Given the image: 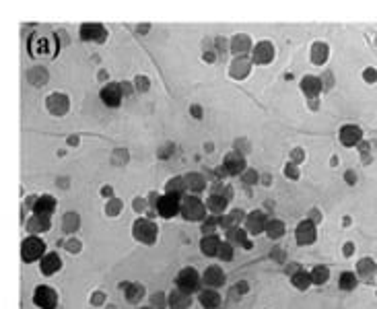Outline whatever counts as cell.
<instances>
[{"label":"cell","instance_id":"51","mask_svg":"<svg viewBox=\"0 0 377 309\" xmlns=\"http://www.w3.org/2000/svg\"><path fill=\"white\" fill-rule=\"evenodd\" d=\"M353 249H355V247H353V243H346V247H344V253H346V255H350V251H353Z\"/></svg>","mask_w":377,"mask_h":309},{"label":"cell","instance_id":"25","mask_svg":"<svg viewBox=\"0 0 377 309\" xmlns=\"http://www.w3.org/2000/svg\"><path fill=\"white\" fill-rule=\"evenodd\" d=\"M326 58H328V45L321 43V41L313 43V47H311V60H313V64H324Z\"/></svg>","mask_w":377,"mask_h":309},{"label":"cell","instance_id":"8","mask_svg":"<svg viewBox=\"0 0 377 309\" xmlns=\"http://www.w3.org/2000/svg\"><path fill=\"white\" fill-rule=\"evenodd\" d=\"M33 301L41 309H56L58 295H56V291H52L49 287H39L35 291V295H33Z\"/></svg>","mask_w":377,"mask_h":309},{"label":"cell","instance_id":"42","mask_svg":"<svg viewBox=\"0 0 377 309\" xmlns=\"http://www.w3.org/2000/svg\"><path fill=\"white\" fill-rule=\"evenodd\" d=\"M359 270H361L363 274L375 272V262H373V260H361V262H359Z\"/></svg>","mask_w":377,"mask_h":309},{"label":"cell","instance_id":"35","mask_svg":"<svg viewBox=\"0 0 377 309\" xmlns=\"http://www.w3.org/2000/svg\"><path fill=\"white\" fill-rule=\"evenodd\" d=\"M79 229V215L77 213H68L66 217H64V231L66 233H72V231H77Z\"/></svg>","mask_w":377,"mask_h":309},{"label":"cell","instance_id":"48","mask_svg":"<svg viewBox=\"0 0 377 309\" xmlns=\"http://www.w3.org/2000/svg\"><path fill=\"white\" fill-rule=\"evenodd\" d=\"M134 209H136V211H142V209H144V202H142L140 198H136V202H134Z\"/></svg>","mask_w":377,"mask_h":309},{"label":"cell","instance_id":"28","mask_svg":"<svg viewBox=\"0 0 377 309\" xmlns=\"http://www.w3.org/2000/svg\"><path fill=\"white\" fill-rule=\"evenodd\" d=\"M247 72H249V60L247 58H237L231 66V76L243 79V76H247Z\"/></svg>","mask_w":377,"mask_h":309},{"label":"cell","instance_id":"32","mask_svg":"<svg viewBox=\"0 0 377 309\" xmlns=\"http://www.w3.org/2000/svg\"><path fill=\"white\" fill-rule=\"evenodd\" d=\"M283 233H285V225L281 221H268V225H266V235L268 237L279 239Z\"/></svg>","mask_w":377,"mask_h":309},{"label":"cell","instance_id":"33","mask_svg":"<svg viewBox=\"0 0 377 309\" xmlns=\"http://www.w3.org/2000/svg\"><path fill=\"white\" fill-rule=\"evenodd\" d=\"M142 293H144V289L140 285H126V299L130 303H136L142 297Z\"/></svg>","mask_w":377,"mask_h":309},{"label":"cell","instance_id":"24","mask_svg":"<svg viewBox=\"0 0 377 309\" xmlns=\"http://www.w3.org/2000/svg\"><path fill=\"white\" fill-rule=\"evenodd\" d=\"M169 305H171V309H188V307H190V297H188V293H184V291L178 289L175 293H171Z\"/></svg>","mask_w":377,"mask_h":309},{"label":"cell","instance_id":"29","mask_svg":"<svg viewBox=\"0 0 377 309\" xmlns=\"http://www.w3.org/2000/svg\"><path fill=\"white\" fill-rule=\"evenodd\" d=\"M29 233H41V231H47L49 229V219L47 217H31L29 225H27Z\"/></svg>","mask_w":377,"mask_h":309},{"label":"cell","instance_id":"45","mask_svg":"<svg viewBox=\"0 0 377 309\" xmlns=\"http://www.w3.org/2000/svg\"><path fill=\"white\" fill-rule=\"evenodd\" d=\"M153 305L159 309V307H163V295L161 293H157V295H153Z\"/></svg>","mask_w":377,"mask_h":309},{"label":"cell","instance_id":"40","mask_svg":"<svg viewBox=\"0 0 377 309\" xmlns=\"http://www.w3.org/2000/svg\"><path fill=\"white\" fill-rule=\"evenodd\" d=\"M219 255H221V260H231V258H233V247H231V243H221Z\"/></svg>","mask_w":377,"mask_h":309},{"label":"cell","instance_id":"46","mask_svg":"<svg viewBox=\"0 0 377 309\" xmlns=\"http://www.w3.org/2000/svg\"><path fill=\"white\" fill-rule=\"evenodd\" d=\"M291 157H293V161H303V150L301 148H295L291 152Z\"/></svg>","mask_w":377,"mask_h":309},{"label":"cell","instance_id":"38","mask_svg":"<svg viewBox=\"0 0 377 309\" xmlns=\"http://www.w3.org/2000/svg\"><path fill=\"white\" fill-rule=\"evenodd\" d=\"M120 211H122V200H118V198H112L110 202H107V206H105V213L110 217H116Z\"/></svg>","mask_w":377,"mask_h":309},{"label":"cell","instance_id":"39","mask_svg":"<svg viewBox=\"0 0 377 309\" xmlns=\"http://www.w3.org/2000/svg\"><path fill=\"white\" fill-rule=\"evenodd\" d=\"M217 225H221V219H219V217H208V219H204V223H202V233L212 235V231H214V227H217Z\"/></svg>","mask_w":377,"mask_h":309},{"label":"cell","instance_id":"30","mask_svg":"<svg viewBox=\"0 0 377 309\" xmlns=\"http://www.w3.org/2000/svg\"><path fill=\"white\" fill-rule=\"evenodd\" d=\"M243 219H245L243 211H233V213H229L227 217H223V219H221V225H223V227H227V229H235Z\"/></svg>","mask_w":377,"mask_h":309},{"label":"cell","instance_id":"19","mask_svg":"<svg viewBox=\"0 0 377 309\" xmlns=\"http://www.w3.org/2000/svg\"><path fill=\"white\" fill-rule=\"evenodd\" d=\"M60 266H62V260H60L58 253H47V255H43V260H41V270H43V274H54V272H58Z\"/></svg>","mask_w":377,"mask_h":309},{"label":"cell","instance_id":"7","mask_svg":"<svg viewBox=\"0 0 377 309\" xmlns=\"http://www.w3.org/2000/svg\"><path fill=\"white\" fill-rule=\"evenodd\" d=\"M122 97H124V89L118 83H110L101 89V99L105 106H110V108H118L122 103Z\"/></svg>","mask_w":377,"mask_h":309},{"label":"cell","instance_id":"50","mask_svg":"<svg viewBox=\"0 0 377 309\" xmlns=\"http://www.w3.org/2000/svg\"><path fill=\"white\" fill-rule=\"evenodd\" d=\"M192 114H194L196 118H200V116H202V112H200V108H198V106H194V108H192Z\"/></svg>","mask_w":377,"mask_h":309},{"label":"cell","instance_id":"3","mask_svg":"<svg viewBox=\"0 0 377 309\" xmlns=\"http://www.w3.org/2000/svg\"><path fill=\"white\" fill-rule=\"evenodd\" d=\"M180 200H182V198H178V196H169V194L161 196V198L157 200V211H159V215L163 217V219H171V217H175L178 213H182V204H180Z\"/></svg>","mask_w":377,"mask_h":309},{"label":"cell","instance_id":"31","mask_svg":"<svg viewBox=\"0 0 377 309\" xmlns=\"http://www.w3.org/2000/svg\"><path fill=\"white\" fill-rule=\"evenodd\" d=\"M227 237H229V243H237V245H243V247H247V249L252 247L249 241L245 239V231H241V229H237V227H235V229H229V231H227Z\"/></svg>","mask_w":377,"mask_h":309},{"label":"cell","instance_id":"4","mask_svg":"<svg viewBox=\"0 0 377 309\" xmlns=\"http://www.w3.org/2000/svg\"><path fill=\"white\" fill-rule=\"evenodd\" d=\"M134 237L144 243H153L157 239V225L148 219H138L134 223Z\"/></svg>","mask_w":377,"mask_h":309},{"label":"cell","instance_id":"53","mask_svg":"<svg viewBox=\"0 0 377 309\" xmlns=\"http://www.w3.org/2000/svg\"><path fill=\"white\" fill-rule=\"evenodd\" d=\"M346 182H350V184H353V182H355V173H350V171H348V173H346Z\"/></svg>","mask_w":377,"mask_h":309},{"label":"cell","instance_id":"37","mask_svg":"<svg viewBox=\"0 0 377 309\" xmlns=\"http://www.w3.org/2000/svg\"><path fill=\"white\" fill-rule=\"evenodd\" d=\"M326 278H328V270H326L324 266H317V268L311 272V282H315V285L326 282Z\"/></svg>","mask_w":377,"mask_h":309},{"label":"cell","instance_id":"16","mask_svg":"<svg viewBox=\"0 0 377 309\" xmlns=\"http://www.w3.org/2000/svg\"><path fill=\"white\" fill-rule=\"evenodd\" d=\"M219 247H221V241L217 235H204L200 241V249L204 255H219Z\"/></svg>","mask_w":377,"mask_h":309},{"label":"cell","instance_id":"2","mask_svg":"<svg viewBox=\"0 0 377 309\" xmlns=\"http://www.w3.org/2000/svg\"><path fill=\"white\" fill-rule=\"evenodd\" d=\"M182 215L186 221H202L206 219V209L198 196H186L182 198Z\"/></svg>","mask_w":377,"mask_h":309},{"label":"cell","instance_id":"44","mask_svg":"<svg viewBox=\"0 0 377 309\" xmlns=\"http://www.w3.org/2000/svg\"><path fill=\"white\" fill-rule=\"evenodd\" d=\"M285 175H289V177L297 179V177H299V169H297V165H295V163H289V165L285 167Z\"/></svg>","mask_w":377,"mask_h":309},{"label":"cell","instance_id":"34","mask_svg":"<svg viewBox=\"0 0 377 309\" xmlns=\"http://www.w3.org/2000/svg\"><path fill=\"white\" fill-rule=\"evenodd\" d=\"M293 285H295L297 289L305 291V289L311 285V274H307V272H297V274L293 276Z\"/></svg>","mask_w":377,"mask_h":309},{"label":"cell","instance_id":"5","mask_svg":"<svg viewBox=\"0 0 377 309\" xmlns=\"http://www.w3.org/2000/svg\"><path fill=\"white\" fill-rule=\"evenodd\" d=\"M178 289L180 291H184V293H192V291H196L198 289V285H200V276H198V272L194 270V268H184L180 274H178Z\"/></svg>","mask_w":377,"mask_h":309},{"label":"cell","instance_id":"18","mask_svg":"<svg viewBox=\"0 0 377 309\" xmlns=\"http://www.w3.org/2000/svg\"><path fill=\"white\" fill-rule=\"evenodd\" d=\"M361 138H363V132H361V128H357V126H344V128L340 130V140H342V144H346V146L357 144Z\"/></svg>","mask_w":377,"mask_h":309},{"label":"cell","instance_id":"23","mask_svg":"<svg viewBox=\"0 0 377 309\" xmlns=\"http://www.w3.org/2000/svg\"><path fill=\"white\" fill-rule=\"evenodd\" d=\"M186 179L184 177H173V179H169L167 182V186H165V192L169 194V196H178V198H182L184 196V192H186Z\"/></svg>","mask_w":377,"mask_h":309},{"label":"cell","instance_id":"10","mask_svg":"<svg viewBox=\"0 0 377 309\" xmlns=\"http://www.w3.org/2000/svg\"><path fill=\"white\" fill-rule=\"evenodd\" d=\"M68 108H70V101H68L66 95L54 93V95L47 97V110H49L54 116H64V114L68 112Z\"/></svg>","mask_w":377,"mask_h":309},{"label":"cell","instance_id":"12","mask_svg":"<svg viewBox=\"0 0 377 309\" xmlns=\"http://www.w3.org/2000/svg\"><path fill=\"white\" fill-rule=\"evenodd\" d=\"M81 37L85 41H105L107 37V31L103 29V25L99 23H85L81 27Z\"/></svg>","mask_w":377,"mask_h":309},{"label":"cell","instance_id":"20","mask_svg":"<svg viewBox=\"0 0 377 309\" xmlns=\"http://www.w3.org/2000/svg\"><path fill=\"white\" fill-rule=\"evenodd\" d=\"M204 282L210 285V287H221L225 282V272L221 268H217V266H212V268H208L204 272Z\"/></svg>","mask_w":377,"mask_h":309},{"label":"cell","instance_id":"26","mask_svg":"<svg viewBox=\"0 0 377 309\" xmlns=\"http://www.w3.org/2000/svg\"><path fill=\"white\" fill-rule=\"evenodd\" d=\"M227 202H229V198H225V196H221V194H210V198H208V209L212 211V213H223L225 209H227Z\"/></svg>","mask_w":377,"mask_h":309},{"label":"cell","instance_id":"21","mask_svg":"<svg viewBox=\"0 0 377 309\" xmlns=\"http://www.w3.org/2000/svg\"><path fill=\"white\" fill-rule=\"evenodd\" d=\"M200 303L206 309H214V307L221 305V295L217 291H202L200 293Z\"/></svg>","mask_w":377,"mask_h":309},{"label":"cell","instance_id":"27","mask_svg":"<svg viewBox=\"0 0 377 309\" xmlns=\"http://www.w3.org/2000/svg\"><path fill=\"white\" fill-rule=\"evenodd\" d=\"M184 179H186L188 190H192V192H202L204 186H206V179H204V175H200V173H188Z\"/></svg>","mask_w":377,"mask_h":309},{"label":"cell","instance_id":"9","mask_svg":"<svg viewBox=\"0 0 377 309\" xmlns=\"http://www.w3.org/2000/svg\"><path fill=\"white\" fill-rule=\"evenodd\" d=\"M272 58H274V45L270 41H260L252 52V60L256 64H268L272 62Z\"/></svg>","mask_w":377,"mask_h":309},{"label":"cell","instance_id":"22","mask_svg":"<svg viewBox=\"0 0 377 309\" xmlns=\"http://www.w3.org/2000/svg\"><path fill=\"white\" fill-rule=\"evenodd\" d=\"M301 89H303V93H305V95L315 97V95L321 91V81H319V79H315V76H305V79L301 81Z\"/></svg>","mask_w":377,"mask_h":309},{"label":"cell","instance_id":"15","mask_svg":"<svg viewBox=\"0 0 377 309\" xmlns=\"http://www.w3.org/2000/svg\"><path fill=\"white\" fill-rule=\"evenodd\" d=\"M315 239V227H313V223L311 221H303L299 227H297V241L301 243V245H307V243H311Z\"/></svg>","mask_w":377,"mask_h":309},{"label":"cell","instance_id":"52","mask_svg":"<svg viewBox=\"0 0 377 309\" xmlns=\"http://www.w3.org/2000/svg\"><path fill=\"white\" fill-rule=\"evenodd\" d=\"M101 194H103V196H112V188H103Z\"/></svg>","mask_w":377,"mask_h":309},{"label":"cell","instance_id":"13","mask_svg":"<svg viewBox=\"0 0 377 309\" xmlns=\"http://www.w3.org/2000/svg\"><path fill=\"white\" fill-rule=\"evenodd\" d=\"M54 209H56V200H54L49 194L39 196V198L35 200V204H33V213H35L37 217H47V219H49V215L54 213Z\"/></svg>","mask_w":377,"mask_h":309},{"label":"cell","instance_id":"43","mask_svg":"<svg viewBox=\"0 0 377 309\" xmlns=\"http://www.w3.org/2000/svg\"><path fill=\"white\" fill-rule=\"evenodd\" d=\"M136 91H148V79L146 76H136Z\"/></svg>","mask_w":377,"mask_h":309},{"label":"cell","instance_id":"17","mask_svg":"<svg viewBox=\"0 0 377 309\" xmlns=\"http://www.w3.org/2000/svg\"><path fill=\"white\" fill-rule=\"evenodd\" d=\"M249 47H252V41H249V37L247 35H235L233 39H231V52L237 56V58H243V54L245 52H249Z\"/></svg>","mask_w":377,"mask_h":309},{"label":"cell","instance_id":"41","mask_svg":"<svg viewBox=\"0 0 377 309\" xmlns=\"http://www.w3.org/2000/svg\"><path fill=\"white\" fill-rule=\"evenodd\" d=\"M241 179H243V184L252 186V184H256V182H258V173H256L254 169H247V171H243V173H241Z\"/></svg>","mask_w":377,"mask_h":309},{"label":"cell","instance_id":"11","mask_svg":"<svg viewBox=\"0 0 377 309\" xmlns=\"http://www.w3.org/2000/svg\"><path fill=\"white\" fill-rule=\"evenodd\" d=\"M223 167L227 169V173H229V175L243 173V171H245V159H243V154H241V152H237V150L229 152L227 157H225V161H223Z\"/></svg>","mask_w":377,"mask_h":309},{"label":"cell","instance_id":"36","mask_svg":"<svg viewBox=\"0 0 377 309\" xmlns=\"http://www.w3.org/2000/svg\"><path fill=\"white\" fill-rule=\"evenodd\" d=\"M355 287H357V276H355L353 272H344V274L340 276V289L350 291V289H355Z\"/></svg>","mask_w":377,"mask_h":309},{"label":"cell","instance_id":"1","mask_svg":"<svg viewBox=\"0 0 377 309\" xmlns=\"http://www.w3.org/2000/svg\"><path fill=\"white\" fill-rule=\"evenodd\" d=\"M29 52L33 56H54V52H58V39L33 33L29 39Z\"/></svg>","mask_w":377,"mask_h":309},{"label":"cell","instance_id":"49","mask_svg":"<svg viewBox=\"0 0 377 309\" xmlns=\"http://www.w3.org/2000/svg\"><path fill=\"white\" fill-rule=\"evenodd\" d=\"M101 301H103V295H101V293H97V295L93 297V303H95V305H99Z\"/></svg>","mask_w":377,"mask_h":309},{"label":"cell","instance_id":"6","mask_svg":"<svg viewBox=\"0 0 377 309\" xmlns=\"http://www.w3.org/2000/svg\"><path fill=\"white\" fill-rule=\"evenodd\" d=\"M43 249H45V243H43L39 237H27V239L23 241V249H21L23 260H25V262L37 260V258L43 253Z\"/></svg>","mask_w":377,"mask_h":309},{"label":"cell","instance_id":"14","mask_svg":"<svg viewBox=\"0 0 377 309\" xmlns=\"http://www.w3.org/2000/svg\"><path fill=\"white\" fill-rule=\"evenodd\" d=\"M245 225H247V231L256 235V233L266 231L268 221H266V217H264V213H262V211H256V213H252L249 217H245Z\"/></svg>","mask_w":377,"mask_h":309},{"label":"cell","instance_id":"47","mask_svg":"<svg viewBox=\"0 0 377 309\" xmlns=\"http://www.w3.org/2000/svg\"><path fill=\"white\" fill-rule=\"evenodd\" d=\"M363 76H365V81H375V79H377V72H375V70H365Z\"/></svg>","mask_w":377,"mask_h":309}]
</instances>
